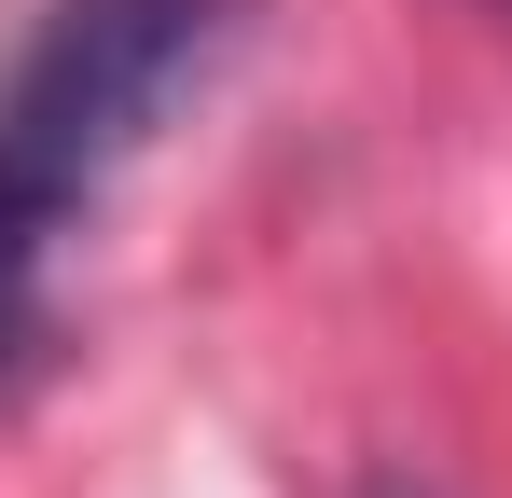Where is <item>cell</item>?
Listing matches in <instances>:
<instances>
[{"mask_svg": "<svg viewBox=\"0 0 512 498\" xmlns=\"http://www.w3.org/2000/svg\"><path fill=\"white\" fill-rule=\"evenodd\" d=\"M222 56V0H56L28 70L0 83V153L56 208H84L111 166L180 111V83Z\"/></svg>", "mask_w": 512, "mask_h": 498, "instance_id": "obj_1", "label": "cell"}, {"mask_svg": "<svg viewBox=\"0 0 512 498\" xmlns=\"http://www.w3.org/2000/svg\"><path fill=\"white\" fill-rule=\"evenodd\" d=\"M56 222H70V208L0 153V374H14V346L42 332V249H56Z\"/></svg>", "mask_w": 512, "mask_h": 498, "instance_id": "obj_2", "label": "cell"}]
</instances>
